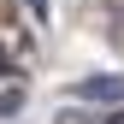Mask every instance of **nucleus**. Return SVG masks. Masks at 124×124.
<instances>
[{"mask_svg": "<svg viewBox=\"0 0 124 124\" xmlns=\"http://www.w3.org/2000/svg\"><path fill=\"white\" fill-rule=\"evenodd\" d=\"M71 95H77V101H101V106H112V101H124V77H112V71H95V77H83Z\"/></svg>", "mask_w": 124, "mask_h": 124, "instance_id": "f257e3e1", "label": "nucleus"}, {"mask_svg": "<svg viewBox=\"0 0 124 124\" xmlns=\"http://www.w3.org/2000/svg\"><path fill=\"white\" fill-rule=\"evenodd\" d=\"M24 112V89H6V95H0V118H18Z\"/></svg>", "mask_w": 124, "mask_h": 124, "instance_id": "f03ea898", "label": "nucleus"}, {"mask_svg": "<svg viewBox=\"0 0 124 124\" xmlns=\"http://www.w3.org/2000/svg\"><path fill=\"white\" fill-rule=\"evenodd\" d=\"M24 6H30V12H36V18H47V0H24Z\"/></svg>", "mask_w": 124, "mask_h": 124, "instance_id": "7ed1b4c3", "label": "nucleus"}, {"mask_svg": "<svg viewBox=\"0 0 124 124\" xmlns=\"http://www.w3.org/2000/svg\"><path fill=\"white\" fill-rule=\"evenodd\" d=\"M106 124H124V112H112V118H106Z\"/></svg>", "mask_w": 124, "mask_h": 124, "instance_id": "20e7f679", "label": "nucleus"}]
</instances>
